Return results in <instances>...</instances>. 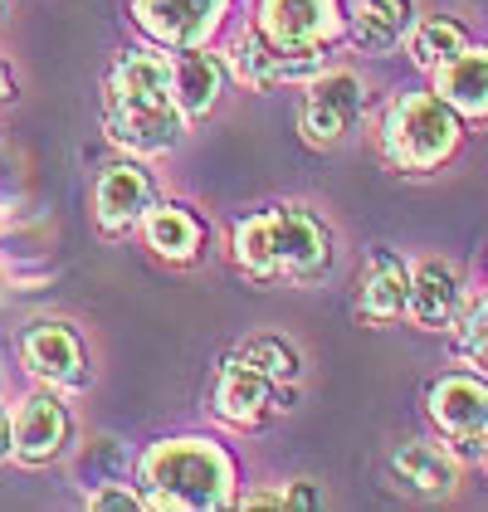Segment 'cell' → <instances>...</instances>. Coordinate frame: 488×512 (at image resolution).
I'll return each instance as SVG.
<instances>
[{
    "instance_id": "277c9868",
    "label": "cell",
    "mask_w": 488,
    "mask_h": 512,
    "mask_svg": "<svg viewBox=\"0 0 488 512\" xmlns=\"http://www.w3.org/2000/svg\"><path fill=\"white\" fill-rule=\"evenodd\" d=\"M464 142V118L449 108L445 98L430 93H401L386 103V113L376 122V147L381 161L401 176H435L440 166L454 161Z\"/></svg>"
},
{
    "instance_id": "d6986e66",
    "label": "cell",
    "mask_w": 488,
    "mask_h": 512,
    "mask_svg": "<svg viewBox=\"0 0 488 512\" xmlns=\"http://www.w3.org/2000/svg\"><path fill=\"white\" fill-rule=\"evenodd\" d=\"M415 0H357L347 15V40L362 54H386L410 35Z\"/></svg>"
},
{
    "instance_id": "8fae6325",
    "label": "cell",
    "mask_w": 488,
    "mask_h": 512,
    "mask_svg": "<svg viewBox=\"0 0 488 512\" xmlns=\"http://www.w3.org/2000/svg\"><path fill=\"white\" fill-rule=\"evenodd\" d=\"M386 478L391 488H401L406 498L420 503H440L459 483V454L449 444H430V439H406L391 459H386Z\"/></svg>"
},
{
    "instance_id": "cb8c5ba5",
    "label": "cell",
    "mask_w": 488,
    "mask_h": 512,
    "mask_svg": "<svg viewBox=\"0 0 488 512\" xmlns=\"http://www.w3.org/2000/svg\"><path fill=\"white\" fill-rule=\"evenodd\" d=\"M279 503H284V508H318V488L298 478V483L279 488Z\"/></svg>"
},
{
    "instance_id": "44dd1931",
    "label": "cell",
    "mask_w": 488,
    "mask_h": 512,
    "mask_svg": "<svg viewBox=\"0 0 488 512\" xmlns=\"http://www.w3.org/2000/svg\"><path fill=\"white\" fill-rule=\"evenodd\" d=\"M449 332H454V361H464L469 371L488 376V288L464 298V308H459Z\"/></svg>"
},
{
    "instance_id": "e0dca14e",
    "label": "cell",
    "mask_w": 488,
    "mask_h": 512,
    "mask_svg": "<svg viewBox=\"0 0 488 512\" xmlns=\"http://www.w3.org/2000/svg\"><path fill=\"white\" fill-rule=\"evenodd\" d=\"M225 83H230V64L210 49H176L171 54V88H176V103L186 122H201L215 113V103L225 98Z\"/></svg>"
},
{
    "instance_id": "9a60e30c",
    "label": "cell",
    "mask_w": 488,
    "mask_h": 512,
    "mask_svg": "<svg viewBox=\"0 0 488 512\" xmlns=\"http://www.w3.org/2000/svg\"><path fill=\"white\" fill-rule=\"evenodd\" d=\"M10 420H15V454L10 459H20V464H49V459H59L64 444H69V430H74L64 400L49 391L25 395Z\"/></svg>"
},
{
    "instance_id": "30bf717a",
    "label": "cell",
    "mask_w": 488,
    "mask_h": 512,
    "mask_svg": "<svg viewBox=\"0 0 488 512\" xmlns=\"http://www.w3.org/2000/svg\"><path fill=\"white\" fill-rule=\"evenodd\" d=\"M157 205V181L142 161H113L103 166L98 186H93V215L103 235H122L132 225H142V215Z\"/></svg>"
},
{
    "instance_id": "4fadbf2b",
    "label": "cell",
    "mask_w": 488,
    "mask_h": 512,
    "mask_svg": "<svg viewBox=\"0 0 488 512\" xmlns=\"http://www.w3.org/2000/svg\"><path fill=\"white\" fill-rule=\"evenodd\" d=\"M410 303V264L396 249H371L366 254L362 283H357V303L352 313L362 327H391L406 317Z\"/></svg>"
},
{
    "instance_id": "2e32d148",
    "label": "cell",
    "mask_w": 488,
    "mask_h": 512,
    "mask_svg": "<svg viewBox=\"0 0 488 512\" xmlns=\"http://www.w3.org/2000/svg\"><path fill=\"white\" fill-rule=\"evenodd\" d=\"M430 79H435V93L464 118V127H484L488 122V44H464Z\"/></svg>"
},
{
    "instance_id": "484cf974",
    "label": "cell",
    "mask_w": 488,
    "mask_h": 512,
    "mask_svg": "<svg viewBox=\"0 0 488 512\" xmlns=\"http://www.w3.org/2000/svg\"><path fill=\"white\" fill-rule=\"evenodd\" d=\"M10 93H15V79H10V69L0 64V103H10Z\"/></svg>"
},
{
    "instance_id": "7c38bea8",
    "label": "cell",
    "mask_w": 488,
    "mask_h": 512,
    "mask_svg": "<svg viewBox=\"0 0 488 512\" xmlns=\"http://www.w3.org/2000/svg\"><path fill=\"white\" fill-rule=\"evenodd\" d=\"M464 278L459 269L440 259V254H425L410 264V303H406V317L420 327V332H449L454 317L464 308Z\"/></svg>"
},
{
    "instance_id": "7a4b0ae2",
    "label": "cell",
    "mask_w": 488,
    "mask_h": 512,
    "mask_svg": "<svg viewBox=\"0 0 488 512\" xmlns=\"http://www.w3.org/2000/svg\"><path fill=\"white\" fill-rule=\"evenodd\" d=\"M230 254L244 278H323L332 230L308 205H264L235 225Z\"/></svg>"
},
{
    "instance_id": "6da1fadb",
    "label": "cell",
    "mask_w": 488,
    "mask_h": 512,
    "mask_svg": "<svg viewBox=\"0 0 488 512\" xmlns=\"http://www.w3.org/2000/svg\"><path fill=\"white\" fill-rule=\"evenodd\" d=\"M103 127L108 137L137 152V157H162L186 137V113L171 88V59L157 49H127L103 93Z\"/></svg>"
},
{
    "instance_id": "603a6c76",
    "label": "cell",
    "mask_w": 488,
    "mask_h": 512,
    "mask_svg": "<svg viewBox=\"0 0 488 512\" xmlns=\"http://www.w3.org/2000/svg\"><path fill=\"white\" fill-rule=\"evenodd\" d=\"M88 508L93 512H142L147 508V498H142V493H132V488L108 483V488H98V493L88 498Z\"/></svg>"
},
{
    "instance_id": "52a82bcc",
    "label": "cell",
    "mask_w": 488,
    "mask_h": 512,
    "mask_svg": "<svg viewBox=\"0 0 488 512\" xmlns=\"http://www.w3.org/2000/svg\"><path fill=\"white\" fill-rule=\"evenodd\" d=\"M425 415L435 434L445 439L449 449L464 459H479L484 449V434H488V376L479 371H445L430 391H425Z\"/></svg>"
},
{
    "instance_id": "5b68a950",
    "label": "cell",
    "mask_w": 488,
    "mask_h": 512,
    "mask_svg": "<svg viewBox=\"0 0 488 512\" xmlns=\"http://www.w3.org/2000/svg\"><path fill=\"white\" fill-rule=\"evenodd\" d=\"M362 108L366 88L352 69H318L303 83V98H298V137L318 152H332L357 132Z\"/></svg>"
},
{
    "instance_id": "5bb4252c",
    "label": "cell",
    "mask_w": 488,
    "mask_h": 512,
    "mask_svg": "<svg viewBox=\"0 0 488 512\" xmlns=\"http://www.w3.org/2000/svg\"><path fill=\"white\" fill-rule=\"evenodd\" d=\"M20 356H25V371L49 386H74V391L88 386V356L69 322H35L20 337Z\"/></svg>"
},
{
    "instance_id": "ac0fdd59",
    "label": "cell",
    "mask_w": 488,
    "mask_h": 512,
    "mask_svg": "<svg viewBox=\"0 0 488 512\" xmlns=\"http://www.w3.org/2000/svg\"><path fill=\"white\" fill-rule=\"evenodd\" d=\"M142 235H147V249L166 264H196L205 249V220L191 205L171 200V205H152L142 215Z\"/></svg>"
},
{
    "instance_id": "9c48e42d",
    "label": "cell",
    "mask_w": 488,
    "mask_h": 512,
    "mask_svg": "<svg viewBox=\"0 0 488 512\" xmlns=\"http://www.w3.org/2000/svg\"><path fill=\"white\" fill-rule=\"evenodd\" d=\"M230 0H132L137 30L162 49H201L220 30Z\"/></svg>"
},
{
    "instance_id": "8992f818",
    "label": "cell",
    "mask_w": 488,
    "mask_h": 512,
    "mask_svg": "<svg viewBox=\"0 0 488 512\" xmlns=\"http://www.w3.org/2000/svg\"><path fill=\"white\" fill-rule=\"evenodd\" d=\"M254 35L279 54H323L347 35L342 0H259Z\"/></svg>"
},
{
    "instance_id": "4316f807",
    "label": "cell",
    "mask_w": 488,
    "mask_h": 512,
    "mask_svg": "<svg viewBox=\"0 0 488 512\" xmlns=\"http://www.w3.org/2000/svg\"><path fill=\"white\" fill-rule=\"evenodd\" d=\"M479 464L488 469V434H484V449H479Z\"/></svg>"
},
{
    "instance_id": "3957f363",
    "label": "cell",
    "mask_w": 488,
    "mask_h": 512,
    "mask_svg": "<svg viewBox=\"0 0 488 512\" xmlns=\"http://www.w3.org/2000/svg\"><path fill=\"white\" fill-rule=\"evenodd\" d=\"M142 498L166 512H215L240 503L235 459L210 439H162L142 454Z\"/></svg>"
},
{
    "instance_id": "ba28073f",
    "label": "cell",
    "mask_w": 488,
    "mask_h": 512,
    "mask_svg": "<svg viewBox=\"0 0 488 512\" xmlns=\"http://www.w3.org/2000/svg\"><path fill=\"white\" fill-rule=\"evenodd\" d=\"M293 386H279L274 376H264L259 366H249L244 356H230L215 376L210 410L215 420H225L230 430H264L279 410H288Z\"/></svg>"
},
{
    "instance_id": "d4e9b609",
    "label": "cell",
    "mask_w": 488,
    "mask_h": 512,
    "mask_svg": "<svg viewBox=\"0 0 488 512\" xmlns=\"http://www.w3.org/2000/svg\"><path fill=\"white\" fill-rule=\"evenodd\" d=\"M15 454V420L0 410V459H10Z\"/></svg>"
},
{
    "instance_id": "7402d4cb",
    "label": "cell",
    "mask_w": 488,
    "mask_h": 512,
    "mask_svg": "<svg viewBox=\"0 0 488 512\" xmlns=\"http://www.w3.org/2000/svg\"><path fill=\"white\" fill-rule=\"evenodd\" d=\"M249 366H259L264 376H274L279 386H298V376H303V361H298V352H293V342H284L279 332H259V337H249V342H240V352Z\"/></svg>"
},
{
    "instance_id": "ffe728a7",
    "label": "cell",
    "mask_w": 488,
    "mask_h": 512,
    "mask_svg": "<svg viewBox=\"0 0 488 512\" xmlns=\"http://www.w3.org/2000/svg\"><path fill=\"white\" fill-rule=\"evenodd\" d=\"M406 40H410V64L425 69V74H435L445 59H454V54L469 44V30H464L454 15H425V20L410 25Z\"/></svg>"
}]
</instances>
